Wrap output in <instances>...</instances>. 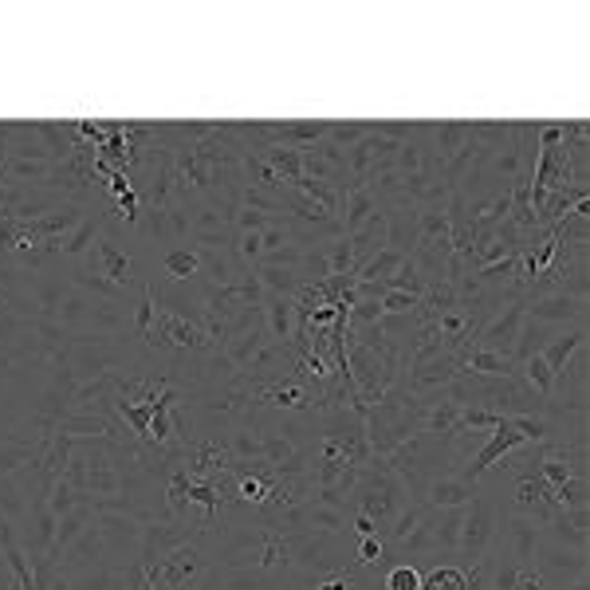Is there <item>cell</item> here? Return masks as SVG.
<instances>
[{
	"label": "cell",
	"mask_w": 590,
	"mask_h": 590,
	"mask_svg": "<svg viewBox=\"0 0 590 590\" xmlns=\"http://www.w3.org/2000/svg\"><path fill=\"white\" fill-rule=\"evenodd\" d=\"M410 488L402 485V480L393 477V469L386 465V460H375L370 469L358 472L355 488H350V512L366 515V520H375L378 535L386 539V532H390V524L402 515V508L410 504Z\"/></svg>",
	"instance_id": "cell-1"
},
{
	"label": "cell",
	"mask_w": 590,
	"mask_h": 590,
	"mask_svg": "<svg viewBox=\"0 0 590 590\" xmlns=\"http://www.w3.org/2000/svg\"><path fill=\"white\" fill-rule=\"evenodd\" d=\"M492 539H497V504H492L485 492H477V500L465 508V524H460L457 552L469 563L472 559L480 563L488 555V547H492Z\"/></svg>",
	"instance_id": "cell-2"
},
{
	"label": "cell",
	"mask_w": 590,
	"mask_h": 590,
	"mask_svg": "<svg viewBox=\"0 0 590 590\" xmlns=\"http://www.w3.org/2000/svg\"><path fill=\"white\" fill-rule=\"evenodd\" d=\"M87 260H91V268L87 272L103 276V280H111L114 288L131 291L134 283H138V264H134V256H126L114 244V236L107 233V229H99V236H94L91 253H87Z\"/></svg>",
	"instance_id": "cell-3"
},
{
	"label": "cell",
	"mask_w": 590,
	"mask_h": 590,
	"mask_svg": "<svg viewBox=\"0 0 590 590\" xmlns=\"http://www.w3.org/2000/svg\"><path fill=\"white\" fill-rule=\"evenodd\" d=\"M535 571L547 587H567V582L587 579V552H571V547H559L552 539L539 544V555H535Z\"/></svg>",
	"instance_id": "cell-4"
},
{
	"label": "cell",
	"mask_w": 590,
	"mask_h": 590,
	"mask_svg": "<svg viewBox=\"0 0 590 590\" xmlns=\"http://www.w3.org/2000/svg\"><path fill=\"white\" fill-rule=\"evenodd\" d=\"M587 308H590L587 300L563 296V291H547V296H535V300L524 303L527 319H539V323H547V327H555V331L587 323Z\"/></svg>",
	"instance_id": "cell-5"
},
{
	"label": "cell",
	"mask_w": 590,
	"mask_h": 590,
	"mask_svg": "<svg viewBox=\"0 0 590 590\" xmlns=\"http://www.w3.org/2000/svg\"><path fill=\"white\" fill-rule=\"evenodd\" d=\"M524 315H527L524 303H508L504 311H497V315H492V319L485 323V327H480V335L472 338V347L512 358L515 338H520V327H524Z\"/></svg>",
	"instance_id": "cell-6"
},
{
	"label": "cell",
	"mask_w": 590,
	"mask_h": 590,
	"mask_svg": "<svg viewBox=\"0 0 590 590\" xmlns=\"http://www.w3.org/2000/svg\"><path fill=\"white\" fill-rule=\"evenodd\" d=\"M378 209H382V201H378L375 189L366 181H347L338 189V229H343V236H355Z\"/></svg>",
	"instance_id": "cell-7"
},
{
	"label": "cell",
	"mask_w": 590,
	"mask_h": 590,
	"mask_svg": "<svg viewBox=\"0 0 590 590\" xmlns=\"http://www.w3.org/2000/svg\"><path fill=\"white\" fill-rule=\"evenodd\" d=\"M504 539H508V552H512V563L520 571H527V567H535V555H539V544H544V527L535 524V520H527V515L508 512Z\"/></svg>",
	"instance_id": "cell-8"
},
{
	"label": "cell",
	"mask_w": 590,
	"mask_h": 590,
	"mask_svg": "<svg viewBox=\"0 0 590 590\" xmlns=\"http://www.w3.org/2000/svg\"><path fill=\"white\" fill-rule=\"evenodd\" d=\"M480 492V485H472V480L457 477V472H437V477L430 480V488H425V504L430 508H465L472 504Z\"/></svg>",
	"instance_id": "cell-9"
},
{
	"label": "cell",
	"mask_w": 590,
	"mask_h": 590,
	"mask_svg": "<svg viewBox=\"0 0 590 590\" xmlns=\"http://www.w3.org/2000/svg\"><path fill=\"white\" fill-rule=\"evenodd\" d=\"M544 539H552V544L559 547H571V552H587V508H571V512H555L552 520L544 524Z\"/></svg>",
	"instance_id": "cell-10"
},
{
	"label": "cell",
	"mask_w": 590,
	"mask_h": 590,
	"mask_svg": "<svg viewBox=\"0 0 590 590\" xmlns=\"http://www.w3.org/2000/svg\"><path fill=\"white\" fill-rule=\"evenodd\" d=\"M465 508H469V504H465ZM465 508H433V512H430L433 552H457L460 524H465Z\"/></svg>",
	"instance_id": "cell-11"
},
{
	"label": "cell",
	"mask_w": 590,
	"mask_h": 590,
	"mask_svg": "<svg viewBox=\"0 0 590 590\" xmlns=\"http://www.w3.org/2000/svg\"><path fill=\"white\" fill-rule=\"evenodd\" d=\"M582 347H587V323H579V327H563L539 355H544V363L552 366V375H559L563 366L571 363L575 350H582Z\"/></svg>",
	"instance_id": "cell-12"
},
{
	"label": "cell",
	"mask_w": 590,
	"mask_h": 590,
	"mask_svg": "<svg viewBox=\"0 0 590 590\" xmlns=\"http://www.w3.org/2000/svg\"><path fill=\"white\" fill-rule=\"evenodd\" d=\"M555 335H559L555 327H547V323H539V319H527L524 315V327H520V338H515V350H512L515 366H524L527 358H532L535 350H544Z\"/></svg>",
	"instance_id": "cell-13"
},
{
	"label": "cell",
	"mask_w": 590,
	"mask_h": 590,
	"mask_svg": "<svg viewBox=\"0 0 590 590\" xmlns=\"http://www.w3.org/2000/svg\"><path fill=\"white\" fill-rule=\"evenodd\" d=\"M162 272L174 283H189L201 276V256H197V248H169V253L162 256Z\"/></svg>",
	"instance_id": "cell-14"
},
{
	"label": "cell",
	"mask_w": 590,
	"mask_h": 590,
	"mask_svg": "<svg viewBox=\"0 0 590 590\" xmlns=\"http://www.w3.org/2000/svg\"><path fill=\"white\" fill-rule=\"evenodd\" d=\"M402 260H405V253H398V248H382V253L370 256V260L358 268L355 280L358 283H378V280H386V276L398 272V268H402Z\"/></svg>",
	"instance_id": "cell-15"
},
{
	"label": "cell",
	"mask_w": 590,
	"mask_h": 590,
	"mask_svg": "<svg viewBox=\"0 0 590 590\" xmlns=\"http://www.w3.org/2000/svg\"><path fill=\"white\" fill-rule=\"evenodd\" d=\"M99 229H103V221H94V216H84L71 233L59 241V256H87L91 253L94 236H99Z\"/></svg>",
	"instance_id": "cell-16"
},
{
	"label": "cell",
	"mask_w": 590,
	"mask_h": 590,
	"mask_svg": "<svg viewBox=\"0 0 590 590\" xmlns=\"http://www.w3.org/2000/svg\"><path fill=\"white\" fill-rule=\"evenodd\" d=\"M370 300L382 303V315H418L422 300L418 296H405V291H375Z\"/></svg>",
	"instance_id": "cell-17"
},
{
	"label": "cell",
	"mask_w": 590,
	"mask_h": 590,
	"mask_svg": "<svg viewBox=\"0 0 590 590\" xmlns=\"http://www.w3.org/2000/svg\"><path fill=\"white\" fill-rule=\"evenodd\" d=\"M366 134H370V122H331L327 142H331V146H335V151L347 154L358 138H366Z\"/></svg>",
	"instance_id": "cell-18"
},
{
	"label": "cell",
	"mask_w": 590,
	"mask_h": 590,
	"mask_svg": "<svg viewBox=\"0 0 590 590\" xmlns=\"http://www.w3.org/2000/svg\"><path fill=\"white\" fill-rule=\"evenodd\" d=\"M465 582H469V571L460 567H433L422 579V590H465Z\"/></svg>",
	"instance_id": "cell-19"
},
{
	"label": "cell",
	"mask_w": 590,
	"mask_h": 590,
	"mask_svg": "<svg viewBox=\"0 0 590 590\" xmlns=\"http://www.w3.org/2000/svg\"><path fill=\"white\" fill-rule=\"evenodd\" d=\"M422 579L425 575L413 563H393L386 571V590H422Z\"/></svg>",
	"instance_id": "cell-20"
},
{
	"label": "cell",
	"mask_w": 590,
	"mask_h": 590,
	"mask_svg": "<svg viewBox=\"0 0 590 590\" xmlns=\"http://www.w3.org/2000/svg\"><path fill=\"white\" fill-rule=\"evenodd\" d=\"M382 559H386L382 539H378V535H363L355 552V567H382Z\"/></svg>",
	"instance_id": "cell-21"
},
{
	"label": "cell",
	"mask_w": 590,
	"mask_h": 590,
	"mask_svg": "<svg viewBox=\"0 0 590 590\" xmlns=\"http://www.w3.org/2000/svg\"><path fill=\"white\" fill-rule=\"evenodd\" d=\"M0 515H9V520L24 515V500H20V488H16V480H9V477H0Z\"/></svg>",
	"instance_id": "cell-22"
},
{
	"label": "cell",
	"mask_w": 590,
	"mask_h": 590,
	"mask_svg": "<svg viewBox=\"0 0 590 590\" xmlns=\"http://www.w3.org/2000/svg\"><path fill=\"white\" fill-rule=\"evenodd\" d=\"M9 547H16V524H12L9 515H0V555L9 552Z\"/></svg>",
	"instance_id": "cell-23"
},
{
	"label": "cell",
	"mask_w": 590,
	"mask_h": 590,
	"mask_svg": "<svg viewBox=\"0 0 590 590\" xmlns=\"http://www.w3.org/2000/svg\"><path fill=\"white\" fill-rule=\"evenodd\" d=\"M515 579H520V567H515L512 559L504 563V571H500V579H497V590H515Z\"/></svg>",
	"instance_id": "cell-24"
},
{
	"label": "cell",
	"mask_w": 590,
	"mask_h": 590,
	"mask_svg": "<svg viewBox=\"0 0 590 590\" xmlns=\"http://www.w3.org/2000/svg\"><path fill=\"white\" fill-rule=\"evenodd\" d=\"M350 527H355L358 535H378L375 520H366V515H358V512H355V520H350ZM378 539H382V535H378Z\"/></svg>",
	"instance_id": "cell-25"
}]
</instances>
